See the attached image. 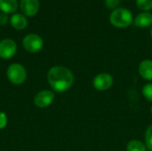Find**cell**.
Masks as SVG:
<instances>
[{"label":"cell","instance_id":"18","mask_svg":"<svg viewBox=\"0 0 152 151\" xmlns=\"http://www.w3.org/2000/svg\"><path fill=\"white\" fill-rule=\"evenodd\" d=\"M7 122H8V118L7 116L4 112H0V130H3L5 128V126L7 125Z\"/></svg>","mask_w":152,"mask_h":151},{"label":"cell","instance_id":"8","mask_svg":"<svg viewBox=\"0 0 152 151\" xmlns=\"http://www.w3.org/2000/svg\"><path fill=\"white\" fill-rule=\"evenodd\" d=\"M20 10L28 17L35 16L39 10L38 0H20Z\"/></svg>","mask_w":152,"mask_h":151},{"label":"cell","instance_id":"3","mask_svg":"<svg viewBox=\"0 0 152 151\" xmlns=\"http://www.w3.org/2000/svg\"><path fill=\"white\" fill-rule=\"evenodd\" d=\"M8 80L15 85L23 84L27 79V70L20 63H12L6 69Z\"/></svg>","mask_w":152,"mask_h":151},{"label":"cell","instance_id":"17","mask_svg":"<svg viewBox=\"0 0 152 151\" xmlns=\"http://www.w3.org/2000/svg\"><path fill=\"white\" fill-rule=\"evenodd\" d=\"M121 0H105V4L110 9H116L120 4Z\"/></svg>","mask_w":152,"mask_h":151},{"label":"cell","instance_id":"4","mask_svg":"<svg viewBox=\"0 0 152 151\" xmlns=\"http://www.w3.org/2000/svg\"><path fill=\"white\" fill-rule=\"evenodd\" d=\"M22 45L27 52L36 53L42 50L44 46V40L37 34H28L24 36Z\"/></svg>","mask_w":152,"mask_h":151},{"label":"cell","instance_id":"21","mask_svg":"<svg viewBox=\"0 0 152 151\" xmlns=\"http://www.w3.org/2000/svg\"><path fill=\"white\" fill-rule=\"evenodd\" d=\"M151 114H152V107L151 108Z\"/></svg>","mask_w":152,"mask_h":151},{"label":"cell","instance_id":"16","mask_svg":"<svg viewBox=\"0 0 152 151\" xmlns=\"http://www.w3.org/2000/svg\"><path fill=\"white\" fill-rule=\"evenodd\" d=\"M137 6L142 11H149L152 8V0H135Z\"/></svg>","mask_w":152,"mask_h":151},{"label":"cell","instance_id":"15","mask_svg":"<svg viewBox=\"0 0 152 151\" xmlns=\"http://www.w3.org/2000/svg\"><path fill=\"white\" fill-rule=\"evenodd\" d=\"M142 93V95L145 97V99H147L149 101L152 102V83H149L143 85Z\"/></svg>","mask_w":152,"mask_h":151},{"label":"cell","instance_id":"20","mask_svg":"<svg viewBox=\"0 0 152 151\" xmlns=\"http://www.w3.org/2000/svg\"><path fill=\"white\" fill-rule=\"evenodd\" d=\"M151 37H152V26H151Z\"/></svg>","mask_w":152,"mask_h":151},{"label":"cell","instance_id":"2","mask_svg":"<svg viewBox=\"0 0 152 151\" xmlns=\"http://www.w3.org/2000/svg\"><path fill=\"white\" fill-rule=\"evenodd\" d=\"M133 20L132 12L123 7L114 9L110 15V21L116 28H126L133 23Z\"/></svg>","mask_w":152,"mask_h":151},{"label":"cell","instance_id":"6","mask_svg":"<svg viewBox=\"0 0 152 151\" xmlns=\"http://www.w3.org/2000/svg\"><path fill=\"white\" fill-rule=\"evenodd\" d=\"M55 94L54 92L50 90H42L39 91L34 97V104L39 109H45L49 107L53 100Z\"/></svg>","mask_w":152,"mask_h":151},{"label":"cell","instance_id":"10","mask_svg":"<svg viewBox=\"0 0 152 151\" xmlns=\"http://www.w3.org/2000/svg\"><path fill=\"white\" fill-rule=\"evenodd\" d=\"M134 25L139 28H148L152 25V14L147 12L139 13L134 18Z\"/></svg>","mask_w":152,"mask_h":151},{"label":"cell","instance_id":"11","mask_svg":"<svg viewBox=\"0 0 152 151\" xmlns=\"http://www.w3.org/2000/svg\"><path fill=\"white\" fill-rule=\"evenodd\" d=\"M10 23L12 28H14L15 29L20 30V29H24L27 27L28 20L24 15L20 13H15L11 17Z\"/></svg>","mask_w":152,"mask_h":151},{"label":"cell","instance_id":"14","mask_svg":"<svg viewBox=\"0 0 152 151\" xmlns=\"http://www.w3.org/2000/svg\"><path fill=\"white\" fill-rule=\"evenodd\" d=\"M145 145L150 151H152V125H151L145 133Z\"/></svg>","mask_w":152,"mask_h":151},{"label":"cell","instance_id":"5","mask_svg":"<svg viewBox=\"0 0 152 151\" xmlns=\"http://www.w3.org/2000/svg\"><path fill=\"white\" fill-rule=\"evenodd\" d=\"M114 83L113 77L107 72H102L97 74L93 79V86L94 89L103 92L109 90Z\"/></svg>","mask_w":152,"mask_h":151},{"label":"cell","instance_id":"19","mask_svg":"<svg viewBox=\"0 0 152 151\" xmlns=\"http://www.w3.org/2000/svg\"><path fill=\"white\" fill-rule=\"evenodd\" d=\"M8 22V17L5 13H0V26H4Z\"/></svg>","mask_w":152,"mask_h":151},{"label":"cell","instance_id":"7","mask_svg":"<svg viewBox=\"0 0 152 151\" xmlns=\"http://www.w3.org/2000/svg\"><path fill=\"white\" fill-rule=\"evenodd\" d=\"M17 52V44L11 38H5L0 41V58L9 60L12 58Z\"/></svg>","mask_w":152,"mask_h":151},{"label":"cell","instance_id":"1","mask_svg":"<svg viewBox=\"0 0 152 151\" xmlns=\"http://www.w3.org/2000/svg\"><path fill=\"white\" fill-rule=\"evenodd\" d=\"M47 82L55 93H62L69 91L75 81L72 71L64 66H53L47 72Z\"/></svg>","mask_w":152,"mask_h":151},{"label":"cell","instance_id":"9","mask_svg":"<svg viewBox=\"0 0 152 151\" xmlns=\"http://www.w3.org/2000/svg\"><path fill=\"white\" fill-rule=\"evenodd\" d=\"M138 71L143 79L152 81V60L147 59L142 61L139 65Z\"/></svg>","mask_w":152,"mask_h":151},{"label":"cell","instance_id":"13","mask_svg":"<svg viewBox=\"0 0 152 151\" xmlns=\"http://www.w3.org/2000/svg\"><path fill=\"white\" fill-rule=\"evenodd\" d=\"M148 149L145 145L141 141L138 140H132L129 141L127 145H126V151H147Z\"/></svg>","mask_w":152,"mask_h":151},{"label":"cell","instance_id":"12","mask_svg":"<svg viewBox=\"0 0 152 151\" xmlns=\"http://www.w3.org/2000/svg\"><path fill=\"white\" fill-rule=\"evenodd\" d=\"M17 8V0H0V10L5 14L14 12Z\"/></svg>","mask_w":152,"mask_h":151}]
</instances>
